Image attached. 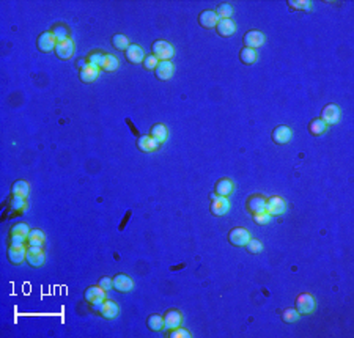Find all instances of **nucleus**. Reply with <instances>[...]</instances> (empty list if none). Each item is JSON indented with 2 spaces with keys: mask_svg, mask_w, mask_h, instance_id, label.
<instances>
[{
  "mask_svg": "<svg viewBox=\"0 0 354 338\" xmlns=\"http://www.w3.org/2000/svg\"><path fill=\"white\" fill-rule=\"evenodd\" d=\"M315 307H316L315 297H313L312 294H309V293H301V294L296 297L294 308L298 310L299 315H310V313H313Z\"/></svg>",
  "mask_w": 354,
  "mask_h": 338,
  "instance_id": "nucleus-2",
  "label": "nucleus"
},
{
  "mask_svg": "<svg viewBox=\"0 0 354 338\" xmlns=\"http://www.w3.org/2000/svg\"><path fill=\"white\" fill-rule=\"evenodd\" d=\"M287 211V203L282 197L266 198V212L269 216H282Z\"/></svg>",
  "mask_w": 354,
  "mask_h": 338,
  "instance_id": "nucleus-7",
  "label": "nucleus"
},
{
  "mask_svg": "<svg viewBox=\"0 0 354 338\" xmlns=\"http://www.w3.org/2000/svg\"><path fill=\"white\" fill-rule=\"evenodd\" d=\"M57 43L59 41H57L52 32H43L37 40V47L41 52H52V50H55Z\"/></svg>",
  "mask_w": 354,
  "mask_h": 338,
  "instance_id": "nucleus-9",
  "label": "nucleus"
},
{
  "mask_svg": "<svg viewBox=\"0 0 354 338\" xmlns=\"http://www.w3.org/2000/svg\"><path fill=\"white\" fill-rule=\"evenodd\" d=\"M151 52L157 58L159 62H170L175 50H173V46L165 40H157L151 44Z\"/></svg>",
  "mask_w": 354,
  "mask_h": 338,
  "instance_id": "nucleus-1",
  "label": "nucleus"
},
{
  "mask_svg": "<svg viewBox=\"0 0 354 338\" xmlns=\"http://www.w3.org/2000/svg\"><path fill=\"white\" fill-rule=\"evenodd\" d=\"M147 326L150 330H162L164 329V316H161V315H150L147 319Z\"/></svg>",
  "mask_w": 354,
  "mask_h": 338,
  "instance_id": "nucleus-31",
  "label": "nucleus"
},
{
  "mask_svg": "<svg viewBox=\"0 0 354 338\" xmlns=\"http://www.w3.org/2000/svg\"><path fill=\"white\" fill-rule=\"evenodd\" d=\"M44 241H46V236H44V233H43L41 230H30V233H28V238H27L28 246L43 247Z\"/></svg>",
  "mask_w": 354,
  "mask_h": 338,
  "instance_id": "nucleus-29",
  "label": "nucleus"
},
{
  "mask_svg": "<svg viewBox=\"0 0 354 338\" xmlns=\"http://www.w3.org/2000/svg\"><path fill=\"white\" fill-rule=\"evenodd\" d=\"M216 30L223 38H228V36H233L236 32V25L232 19H219L218 25H216Z\"/></svg>",
  "mask_w": 354,
  "mask_h": 338,
  "instance_id": "nucleus-22",
  "label": "nucleus"
},
{
  "mask_svg": "<svg viewBox=\"0 0 354 338\" xmlns=\"http://www.w3.org/2000/svg\"><path fill=\"white\" fill-rule=\"evenodd\" d=\"M219 22V16L216 14V11H211V10H205L199 14V24L203 27V28H208V30H211V28H216Z\"/></svg>",
  "mask_w": 354,
  "mask_h": 338,
  "instance_id": "nucleus-17",
  "label": "nucleus"
},
{
  "mask_svg": "<svg viewBox=\"0 0 354 338\" xmlns=\"http://www.w3.org/2000/svg\"><path fill=\"white\" fill-rule=\"evenodd\" d=\"M250 239V234L245 228H241V226H238V228H233L232 231L228 233V241L230 244H233L236 247H244L245 244L249 242Z\"/></svg>",
  "mask_w": 354,
  "mask_h": 338,
  "instance_id": "nucleus-12",
  "label": "nucleus"
},
{
  "mask_svg": "<svg viewBox=\"0 0 354 338\" xmlns=\"http://www.w3.org/2000/svg\"><path fill=\"white\" fill-rule=\"evenodd\" d=\"M98 74H99V68L95 65H91L87 62L81 71H79V77H81V80L84 84H91V82H95V80L98 79Z\"/></svg>",
  "mask_w": 354,
  "mask_h": 338,
  "instance_id": "nucleus-16",
  "label": "nucleus"
},
{
  "mask_svg": "<svg viewBox=\"0 0 354 338\" xmlns=\"http://www.w3.org/2000/svg\"><path fill=\"white\" fill-rule=\"evenodd\" d=\"M257 50L255 49H249V47H244L241 52H240V60L244 63V65H252L257 62Z\"/></svg>",
  "mask_w": 354,
  "mask_h": 338,
  "instance_id": "nucleus-30",
  "label": "nucleus"
},
{
  "mask_svg": "<svg viewBox=\"0 0 354 338\" xmlns=\"http://www.w3.org/2000/svg\"><path fill=\"white\" fill-rule=\"evenodd\" d=\"M93 310L98 312L101 316L106 318V319H115L120 313V308H118L117 304L113 302V300H104L103 304L93 305Z\"/></svg>",
  "mask_w": 354,
  "mask_h": 338,
  "instance_id": "nucleus-3",
  "label": "nucleus"
},
{
  "mask_svg": "<svg viewBox=\"0 0 354 338\" xmlns=\"http://www.w3.org/2000/svg\"><path fill=\"white\" fill-rule=\"evenodd\" d=\"M173 69H175V66L172 62H159L157 68L155 69V74L159 80H169L173 76Z\"/></svg>",
  "mask_w": 354,
  "mask_h": 338,
  "instance_id": "nucleus-24",
  "label": "nucleus"
},
{
  "mask_svg": "<svg viewBox=\"0 0 354 338\" xmlns=\"http://www.w3.org/2000/svg\"><path fill=\"white\" fill-rule=\"evenodd\" d=\"M265 41H266V36L260 30H249L244 35V44H245V47H249V49H257L260 46H263Z\"/></svg>",
  "mask_w": 354,
  "mask_h": 338,
  "instance_id": "nucleus-13",
  "label": "nucleus"
},
{
  "mask_svg": "<svg viewBox=\"0 0 354 338\" xmlns=\"http://www.w3.org/2000/svg\"><path fill=\"white\" fill-rule=\"evenodd\" d=\"M211 214L213 216H223V214H227L228 209H230V202H228V198L227 197H219V195H216L213 194L211 195Z\"/></svg>",
  "mask_w": 354,
  "mask_h": 338,
  "instance_id": "nucleus-8",
  "label": "nucleus"
},
{
  "mask_svg": "<svg viewBox=\"0 0 354 338\" xmlns=\"http://www.w3.org/2000/svg\"><path fill=\"white\" fill-rule=\"evenodd\" d=\"M125 55H126V60L133 65L143 63V60H145V57H147L139 44H129V47L125 50Z\"/></svg>",
  "mask_w": 354,
  "mask_h": 338,
  "instance_id": "nucleus-14",
  "label": "nucleus"
},
{
  "mask_svg": "<svg viewBox=\"0 0 354 338\" xmlns=\"http://www.w3.org/2000/svg\"><path fill=\"white\" fill-rule=\"evenodd\" d=\"M183 322V315L178 310H169L164 315V329L165 330H172L175 327H179V324Z\"/></svg>",
  "mask_w": 354,
  "mask_h": 338,
  "instance_id": "nucleus-21",
  "label": "nucleus"
},
{
  "mask_svg": "<svg viewBox=\"0 0 354 338\" xmlns=\"http://www.w3.org/2000/svg\"><path fill=\"white\" fill-rule=\"evenodd\" d=\"M98 285H99L103 290H106V291H109V290L113 288L112 278H111V277H101V278H99V282H98Z\"/></svg>",
  "mask_w": 354,
  "mask_h": 338,
  "instance_id": "nucleus-44",
  "label": "nucleus"
},
{
  "mask_svg": "<svg viewBox=\"0 0 354 338\" xmlns=\"http://www.w3.org/2000/svg\"><path fill=\"white\" fill-rule=\"evenodd\" d=\"M112 285L113 288L120 291V293H129L134 288V282L131 280V277H128L125 274H118L112 278Z\"/></svg>",
  "mask_w": 354,
  "mask_h": 338,
  "instance_id": "nucleus-20",
  "label": "nucleus"
},
{
  "mask_svg": "<svg viewBox=\"0 0 354 338\" xmlns=\"http://www.w3.org/2000/svg\"><path fill=\"white\" fill-rule=\"evenodd\" d=\"M216 14L219 16V19H230L233 14V8L230 3H221L218 8H216Z\"/></svg>",
  "mask_w": 354,
  "mask_h": 338,
  "instance_id": "nucleus-38",
  "label": "nucleus"
},
{
  "mask_svg": "<svg viewBox=\"0 0 354 338\" xmlns=\"http://www.w3.org/2000/svg\"><path fill=\"white\" fill-rule=\"evenodd\" d=\"M118 58L112 55V54H107L106 57V62H104V66H103V69L106 72H113V71H117L118 69Z\"/></svg>",
  "mask_w": 354,
  "mask_h": 338,
  "instance_id": "nucleus-34",
  "label": "nucleus"
},
{
  "mask_svg": "<svg viewBox=\"0 0 354 338\" xmlns=\"http://www.w3.org/2000/svg\"><path fill=\"white\" fill-rule=\"evenodd\" d=\"M46 261V255L43 252V247H35V246H28L27 247V263L33 268H40L43 266Z\"/></svg>",
  "mask_w": 354,
  "mask_h": 338,
  "instance_id": "nucleus-10",
  "label": "nucleus"
},
{
  "mask_svg": "<svg viewBox=\"0 0 354 338\" xmlns=\"http://www.w3.org/2000/svg\"><path fill=\"white\" fill-rule=\"evenodd\" d=\"M28 233H30V228L25 224H16L11 226L10 230V244H24L28 238Z\"/></svg>",
  "mask_w": 354,
  "mask_h": 338,
  "instance_id": "nucleus-4",
  "label": "nucleus"
},
{
  "mask_svg": "<svg viewBox=\"0 0 354 338\" xmlns=\"http://www.w3.org/2000/svg\"><path fill=\"white\" fill-rule=\"evenodd\" d=\"M150 135L153 137L157 143H164L169 137V131L164 124L159 123V124H155V126L150 129Z\"/></svg>",
  "mask_w": 354,
  "mask_h": 338,
  "instance_id": "nucleus-26",
  "label": "nucleus"
},
{
  "mask_svg": "<svg viewBox=\"0 0 354 338\" xmlns=\"http://www.w3.org/2000/svg\"><path fill=\"white\" fill-rule=\"evenodd\" d=\"M170 338H191L192 335L187 332L186 329H179V327H175V329H172L170 330V334H169Z\"/></svg>",
  "mask_w": 354,
  "mask_h": 338,
  "instance_id": "nucleus-42",
  "label": "nucleus"
},
{
  "mask_svg": "<svg viewBox=\"0 0 354 338\" xmlns=\"http://www.w3.org/2000/svg\"><path fill=\"white\" fill-rule=\"evenodd\" d=\"M340 115H342L340 107L337 104H328L324 106L321 112V120L326 123V126H334V124H337L338 120H340Z\"/></svg>",
  "mask_w": 354,
  "mask_h": 338,
  "instance_id": "nucleus-5",
  "label": "nucleus"
},
{
  "mask_svg": "<svg viewBox=\"0 0 354 338\" xmlns=\"http://www.w3.org/2000/svg\"><path fill=\"white\" fill-rule=\"evenodd\" d=\"M326 123H324L321 118H313L312 121L309 123V132L312 135H315V137H320V135H323L324 132H326Z\"/></svg>",
  "mask_w": 354,
  "mask_h": 338,
  "instance_id": "nucleus-28",
  "label": "nucleus"
},
{
  "mask_svg": "<svg viewBox=\"0 0 354 338\" xmlns=\"http://www.w3.org/2000/svg\"><path fill=\"white\" fill-rule=\"evenodd\" d=\"M74 52V43L73 40H65V41H59L55 46V54L60 60H69L73 57Z\"/></svg>",
  "mask_w": 354,
  "mask_h": 338,
  "instance_id": "nucleus-15",
  "label": "nucleus"
},
{
  "mask_svg": "<svg viewBox=\"0 0 354 338\" xmlns=\"http://www.w3.org/2000/svg\"><path fill=\"white\" fill-rule=\"evenodd\" d=\"M52 33L54 36L57 38V41H65V40H68V27L66 25H63V24H55L52 27Z\"/></svg>",
  "mask_w": 354,
  "mask_h": 338,
  "instance_id": "nucleus-33",
  "label": "nucleus"
},
{
  "mask_svg": "<svg viewBox=\"0 0 354 338\" xmlns=\"http://www.w3.org/2000/svg\"><path fill=\"white\" fill-rule=\"evenodd\" d=\"M157 65H159V60L157 58L151 54V55H147L145 57V60H143V66H145V69H156L157 68Z\"/></svg>",
  "mask_w": 354,
  "mask_h": 338,
  "instance_id": "nucleus-41",
  "label": "nucleus"
},
{
  "mask_svg": "<svg viewBox=\"0 0 354 338\" xmlns=\"http://www.w3.org/2000/svg\"><path fill=\"white\" fill-rule=\"evenodd\" d=\"M112 46L118 50H126L129 47V40L125 35H113L112 36Z\"/></svg>",
  "mask_w": 354,
  "mask_h": 338,
  "instance_id": "nucleus-32",
  "label": "nucleus"
},
{
  "mask_svg": "<svg viewBox=\"0 0 354 338\" xmlns=\"http://www.w3.org/2000/svg\"><path fill=\"white\" fill-rule=\"evenodd\" d=\"M106 57H107V54H104V52H99V50H96V52L90 54V57H88V63H91V65L98 66L99 69H103L104 62H106Z\"/></svg>",
  "mask_w": 354,
  "mask_h": 338,
  "instance_id": "nucleus-37",
  "label": "nucleus"
},
{
  "mask_svg": "<svg viewBox=\"0 0 354 338\" xmlns=\"http://www.w3.org/2000/svg\"><path fill=\"white\" fill-rule=\"evenodd\" d=\"M6 255L11 264H21L27 260V248L24 244H10Z\"/></svg>",
  "mask_w": 354,
  "mask_h": 338,
  "instance_id": "nucleus-11",
  "label": "nucleus"
},
{
  "mask_svg": "<svg viewBox=\"0 0 354 338\" xmlns=\"http://www.w3.org/2000/svg\"><path fill=\"white\" fill-rule=\"evenodd\" d=\"M214 189H216V194H218L219 197H227V198H228V195H232L235 186H233V181H232V180L222 178V180H219L218 182H216V187H214Z\"/></svg>",
  "mask_w": 354,
  "mask_h": 338,
  "instance_id": "nucleus-25",
  "label": "nucleus"
},
{
  "mask_svg": "<svg viewBox=\"0 0 354 338\" xmlns=\"http://www.w3.org/2000/svg\"><path fill=\"white\" fill-rule=\"evenodd\" d=\"M244 247L247 248L249 253H260V252L263 250L262 242H260L258 239H249V242H247V244H245Z\"/></svg>",
  "mask_w": 354,
  "mask_h": 338,
  "instance_id": "nucleus-39",
  "label": "nucleus"
},
{
  "mask_svg": "<svg viewBox=\"0 0 354 338\" xmlns=\"http://www.w3.org/2000/svg\"><path fill=\"white\" fill-rule=\"evenodd\" d=\"M28 194H30V186H28V182L24 181V180H19L11 186V195L27 198Z\"/></svg>",
  "mask_w": 354,
  "mask_h": 338,
  "instance_id": "nucleus-27",
  "label": "nucleus"
},
{
  "mask_svg": "<svg viewBox=\"0 0 354 338\" xmlns=\"http://www.w3.org/2000/svg\"><path fill=\"white\" fill-rule=\"evenodd\" d=\"M159 145L161 143H157L151 135H142L139 137V140H137V148L143 153H153L159 148Z\"/></svg>",
  "mask_w": 354,
  "mask_h": 338,
  "instance_id": "nucleus-23",
  "label": "nucleus"
},
{
  "mask_svg": "<svg viewBox=\"0 0 354 338\" xmlns=\"http://www.w3.org/2000/svg\"><path fill=\"white\" fill-rule=\"evenodd\" d=\"M291 137H293V131L288 126H277V128H274V131H272V140H274V143H277V145L288 143L291 140Z\"/></svg>",
  "mask_w": 354,
  "mask_h": 338,
  "instance_id": "nucleus-19",
  "label": "nucleus"
},
{
  "mask_svg": "<svg viewBox=\"0 0 354 338\" xmlns=\"http://www.w3.org/2000/svg\"><path fill=\"white\" fill-rule=\"evenodd\" d=\"M247 209L252 216L266 211V198L263 195H252L247 198Z\"/></svg>",
  "mask_w": 354,
  "mask_h": 338,
  "instance_id": "nucleus-18",
  "label": "nucleus"
},
{
  "mask_svg": "<svg viewBox=\"0 0 354 338\" xmlns=\"http://www.w3.org/2000/svg\"><path fill=\"white\" fill-rule=\"evenodd\" d=\"M299 318V313L296 308H285L284 312H282V321L287 322V324H291V322H296Z\"/></svg>",
  "mask_w": 354,
  "mask_h": 338,
  "instance_id": "nucleus-35",
  "label": "nucleus"
},
{
  "mask_svg": "<svg viewBox=\"0 0 354 338\" xmlns=\"http://www.w3.org/2000/svg\"><path fill=\"white\" fill-rule=\"evenodd\" d=\"M271 217L268 212H260V214H254V222L258 224V225H266V224H269L271 222Z\"/></svg>",
  "mask_w": 354,
  "mask_h": 338,
  "instance_id": "nucleus-43",
  "label": "nucleus"
},
{
  "mask_svg": "<svg viewBox=\"0 0 354 338\" xmlns=\"http://www.w3.org/2000/svg\"><path fill=\"white\" fill-rule=\"evenodd\" d=\"M291 10H299V11H310L312 10V3L307 0H288Z\"/></svg>",
  "mask_w": 354,
  "mask_h": 338,
  "instance_id": "nucleus-36",
  "label": "nucleus"
},
{
  "mask_svg": "<svg viewBox=\"0 0 354 338\" xmlns=\"http://www.w3.org/2000/svg\"><path fill=\"white\" fill-rule=\"evenodd\" d=\"M10 204H11V208L14 211H21V209H25V198L22 197H16V195H13L11 197V200H10Z\"/></svg>",
  "mask_w": 354,
  "mask_h": 338,
  "instance_id": "nucleus-40",
  "label": "nucleus"
},
{
  "mask_svg": "<svg viewBox=\"0 0 354 338\" xmlns=\"http://www.w3.org/2000/svg\"><path fill=\"white\" fill-rule=\"evenodd\" d=\"M84 297L91 307L93 305H99V304H103L106 300V290L101 288L99 285L98 286H90V288L85 290Z\"/></svg>",
  "mask_w": 354,
  "mask_h": 338,
  "instance_id": "nucleus-6",
  "label": "nucleus"
}]
</instances>
